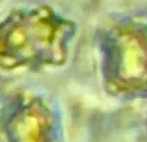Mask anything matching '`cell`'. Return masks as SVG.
<instances>
[{
  "label": "cell",
  "mask_w": 147,
  "mask_h": 142,
  "mask_svg": "<svg viewBox=\"0 0 147 142\" xmlns=\"http://www.w3.org/2000/svg\"><path fill=\"white\" fill-rule=\"evenodd\" d=\"M71 23L47 5L17 8L0 20V69H39L65 63Z\"/></svg>",
  "instance_id": "cell-1"
},
{
  "label": "cell",
  "mask_w": 147,
  "mask_h": 142,
  "mask_svg": "<svg viewBox=\"0 0 147 142\" xmlns=\"http://www.w3.org/2000/svg\"><path fill=\"white\" fill-rule=\"evenodd\" d=\"M0 130L11 141H52L56 118L49 104L41 97L21 95L3 109L0 115Z\"/></svg>",
  "instance_id": "cell-2"
},
{
  "label": "cell",
  "mask_w": 147,
  "mask_h": 142,
  "mask_svg": "<svg viewBox=\"0 0 147 142\" xmlns=\"http://www.w3.org/2000/svg\"><path fill=\"white\" fill-rule=\"evenodd\" d=\"M116 79L123 87L147 84V41L134 31H124L116 41Z\"/></svg>",
  "instance_id": "cell-3"
}]
</instances>
